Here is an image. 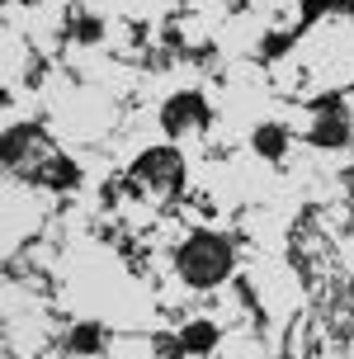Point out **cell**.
Listing matches in <instances>:
<instances>
[{"mask_svg":"<svg viewBox=\"0 0 354 359\" xmlns=\"http://www.w3.org/2000/svg\"><path fill=\"white\" fill-rule=\"evenodd\" d=\"M128 180H132V189L147 194V198L179 194V189H184V156H179V147H147L137 161H132Z\"/></svg>","mask_w":354,"mask_h":359,"instance_id":"3","label":"cell"},{"mask_svg":"<svg viewBox=\"0 0 354 359\" xmlns=\"http://www.w3.org/2000/svg\"><path fill=\"white\" fill-rule=\"evenodd\" d=\"M283 142H288V133H283L279 123L255 128V151H260V156H269V161H274V156H283Z\"/></svg>","mask_w":354,"mask_h":359,"instance_id":"7","label":"cell"},{"mask_svg":"<svg viewBox=\"0 0 354 359\" xmlns=\"http://www.w3.org/2000/svg\"><path fill=\"white\" fill-rule=\"evenodd\" d=\"M175 269L189 288H217L231 279L236 269V255H231V241L217 232H189L175 251Z\"/></svg>","mask_w":354,"mask_h":359,"instance_id":"2","label":"cell"},{"mask_svg":"<svg viewBox=\"0 0 354 359\" xmlns=\"http://www.w3.org/2000/svg\"><path fill=\"white\" fill-rule=\"evenodd\" d=\"M350 133H354V128H350V109H345L340 95L312 104V133H307V142H312V147H345V142H350Z\"/></svg>","mask_w":354,"mask_h":359,"instance_id":"5","label":"cell"},{"mask_svg":"<svg viewBox=\"0 0 354 359\" xmlns=\"http://www.w3.org/2000/svg\"><path fill=\"white\" fill-rule=\"evenodd\" d=\"M95 345V326H81V336H76V350H90Z\"/></svg>","mask_w":354,"mask_h":359,"instance_id":"8","label":"cell"},{"mask_svg":"<svg viewBox=\"0 0 354 359\" xmlns=\"http://www.w3.org/2000/svg\"><path fill=\"white\" fill-rule=\"evenodd\" d=\"M212 341H217V331H212V322H189L184 331H179V350H194V355L212 350Z\"/></svg>","mask_w":354,"mask_h":359,"instance_id":"6","label":"cell"},{"mask_svg":"<svg viewBox=\"0 0 354 359\" xmlns=\"http://www.w3.org/2000/svg\"><path fill=\"white\" fill-rule=\"evenodd\" d=\"M5 165H10V175L29 180V184H53V189L76 180V165L48 142V133H38L29 123L5 133Z\"/></svg>","mask_w":354,"mask_h":359,"instance_id":"1","label":"cell"},{"mask_svg":"<svg viewBox=\"0 0 354 359\" xmlns=\"http://www.w3.org/2000/svg\"><path fill=\"white\" fill-rule=\"evenodd\" d=\"M29 5H34V0H29Z\"/></svg>","mask_w":354,"mask_h":359,"instance_id":"9","label":"cell"},{"mask_svg":"<svg viewBox=\"0 0 354 359\" xmlns=\"http://www.w3.org/2000/svg\"><path fill=\"white\" fill-rule=\"evenodd\" d=\"M161 128H165V137H170V142L203 133V128H208V104H203V95H194V90L170 95V100L161 104Z\"/></svg>","mask_w":354,"mask_h":359,"instance_id":"4","label":"cell"}]
</instances>
